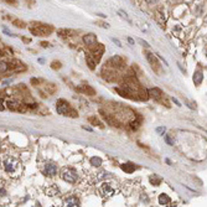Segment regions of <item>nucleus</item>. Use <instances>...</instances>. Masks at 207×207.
Listing matches in <instances>:
<instances>
[{
    "label": "nucleus",
    "instance_id": "f8f14e48",
    "mask_svg": "<svg viewBox=\"0 0 207 207\" xmlns=\"http://www.w3.org/2000/svg\"><path fill=\"white\" fill-rule=\"evenodd\" d=\"M77 91L78 92H81V93H85L86 96H94L96 94V91L91 87V86H81V87H78L77 88Z\"/></svg>",
    "mask_w": 207,
    "mask_h": 207
},
{
    "label": "nucleus",
    "instance_id": "bb28decb",
    "mask_svg": "<svg viewBox=\"0 0 207 207\" xmlns=\"http://www.w3.org/2000/svg\"><path fill=\"white\" fill-rule=\"evenodd\" d=\"M165 141H166L169 145H174V141L170 139V136H169V135H165Z\"/></svg>",
    "mask_w": 207,
    "mask_h": 207
},
{
    "label": "nucleus",
    "instance_id": "9d476101",
    "mask_svg": "<svg viewBox=\"0 0 207 207\" xmlns=\"http://www.w3.org/2000/svg\"><path fill=\"white\" fill-rule=\"evenodd\" d=\"M80 205H81V202L76 196H68L65 200V206L67 207H78Z\"/></svg>",
    "mask_w": 207,
    "mask_h": 207
},
{
    "label": "nucleus",
    "instance_id": "cd10ccee",
    "mask_svg": "<svg viewBox=\"0 0 207 207\" xmlns=\"http://www.w3.org/2000/svg\"><path fill=\"white\" fill-rule=\"evenodd\" d=\"M155 130H156V133H159V134H163V133L165 131V126H159V128H156Z\"/></svg>",
    "mask_w": 207,
    "mask_h": 207
},
{
    "label": "nucleus",
    "instance_id": "c85d7f7f",
    "mask_svg": "<svg viewBox=\"0 0 207 207\" xmlns=\"http://www.w3.org/2000/svg\"><path fill=\"white\" fill-rule=\"evenodd\" d=\"M97 24H98V25H101L102 27H105V29H108V27H109V25H108L107 22H102V21H98Z\"/></svg>",
    "mask_w": 207,
    "mask_h": 207
},
{
    "label": "nucleus",
    "instance_id": "9b49d317",
    "mask_svg": "<svg viewBox=\"0 0 207 207\" xmlns=\"http://www.w3.org/2000/svg\"><path fill=\"white\" fill-rule=\"evenodd\" d=\"M56 172H57L56 165H53V164H47V165H45V170H44V174H45V175H47V176H55Z\"/></svg>",
    "mask_w": 207,
    "mask_h": 207
},
{
    "label": "nucleus",
    "instance_id": "c9c22d12",
    "mask_svg": "<svg viewBox=\"0 0 207 207\" xmlns=\"http://www.w3.org/2000/svg\"><path fill=\"white\" fill-rule=\"evenodd\" d=\"M128 41H129V44H131V45H133V44H134V41H133V40H131V39H130V37H129V39H128Z\"/></svg>",
    "mask_w": 207,
    "mask_h": 207
},
{
    "label": "nucleus",
    "instance_id": "6ab92c4d",
    "mask_svg": "<svg viewBox=\"0 0 207 207\" xmlns=\"http://www.w3.org/2000/svg\"><path fill=\"white\" fill-rule=\"evenodd\" d=\"M102 163H103L102 159L98 158V156H93V158H91V165H93V166H101Z\"/></svg>",
    "mask_w": 207,
    "mask_h": 207
},
{
    "label": "nucleus",
    "instance_id": "20e7f679",
    "mask_svg": "<svg viewBox=\"0 0 207 207\" xmlns=\"http://www.w3.org/2000/svg\"><path fill=\"white\" fill-rule=\"evenodd\" d=\"M17 166H19V161H17L15 158L9 156V158H6V159L4 160V169H5V171L9 172V174H14V172L16 171Z\"/></svg>",
    "mask_w": 207,
    "mask_h": 207
},
{
    "label": "nucleus",
    "instance_id": "1a4fd4ad",
    "mask_svg": "<svg viewBox=\"0 0 207 207\" xmlns=\"http://www.w3.org/2000/svg\"><path fill=\"white\" fill-rule=\"evenodd\" d=\"M83 42L87 45V46H93L97 44V36L94 34H87L83 36Z\"/></svg>",
    "mask_w": 207,
    "mask_h": 207
},
{
    "label": "nucleus",
    "instance_id": "72a5a7b5",
    "mask_svg": "<svg viewBox=\"0 0 207 207\" xmlns=\"http://www.w3.org/2000/svg\"><path fill=\"white\" fill-rule=\"evenodd\" d=\"M6 2H10V4H14V2H16V0H5Z\"/></svg>",
    "mask_w": 207,
    "mask_h": 207
},
{
    "label": "nucleus",
    "instance_id": "b1692460",
    "mask_svg": "<svg viewBox=\"0 0 207 207\" xmlns=\"http://www.w3.org/2000/svg\"><path fill=\"white\" fill-rule=\"evenodd\" d=\"M51 67H52L53 70H60V68H61V62H58V61L52 62V63H51Z\"/></svg>",
    "mask_w": 207,
    "mask_h": 207
},
{
    "label": "nucleus",
    "instance_id": "ddd939ff",
    "mask_svg": "<svg viewBox=\"0 0 207 207\" xmlns=\"http://www.w3.org/2000/svg\"><path fill=\"white\" fill-rule=\"evenodd\" d=\"M148 96L151 97V98H154V99H158V101H159V99L161 98L163 93H161V91H160L159 88H151V90L148 91Z\"/></svg>",
    "mask_w": 207,
    "mask_h": 207
},
{
    "label": "nucleus",
    "instance_id": "423d86ee",
    "mask_svg": "<svg viewBox=\"0 0 207 207\" xmlns=\"http://www.w3.org/2000/svg\"><path fill=\"white\" fill-rule=\"evenodd\" d=\"M99 192H101V195H102L103 197H110V196H113V195L115 194V190H114V187L112 186V184H109V182H103V184L101 185V187H99Z\"/></svg>",
    "mask_w": 207,
    "mask_h": 207
},
{
    "label": "nucleus",
    "instance_id": "7ed1b4c3",
    "mask_svg": "<svg viewBox=\"0 0 207 207\" xmlns=\"http://www.w3.org/2000/svg\"><path fill=\"white\" fill-rule=\"evenodd\" d=\"M61 177H62V180H65L66 182L73 184V182L77 181V177H78V176H77L76 170H73V169H71V168H67V169H63V170H62Z\"/></svg>",
    "mask_w": 207,
    "mask_h": 207
},
{
    "label": "nucleus",
    "instance_id": "4c0bfd02",
    "mask_svg": "<svg viewBox=\"0 0 207 207\" xmlns=\"http://www.w3.org/2000/svg\"><path fill=\"white\" fill-rule=\"evenodd\" d=\"M0 56H2V52H1V51H0Z\"/></svg>",
    "mask_w": 207,
    "mask_h": 207
},
{
    "label": "nucleus",
    "instance_id": "412c9836",
    "mask_svg": "<svg viewBox=\"0 0 207 207\" xmlns=\"http://www.w3.org/2000/svg\"><path fill=\"white\" fill-rule=\"evenodd\" d=\"M7 70H9V65L6 62H0V73L6 72Z\"/></svg>",
    "mask_w": 207,
    "mask_h": 207
},
{
    "label": "nucleus",
    "instance_id": "e433bc0d",
    "mask_svg": "<svg viewBox=\"0 0 207 207\" xmlns=\"http://www.w3.org/2000/svg\"><path fill=\"white\" fill-rule=\"evenodd\" d=\"M4 194H5V191H4V190H0V195L4 196Z\"/></svg>",
    "mask_w": 207,
    "mask_h": 207
},
{
    "label": "nucleus",
    "instance_id": "a211bd4d",
    "mask_svg": "<svg viewBox=\"0 0 207 207\" xmlns=\"http://www.w3.org/2000/svg\"><path fill=\"white\" fill-rule=\"evenodd\" d=\"M86 61H87V65H88V67H90L91 70H94V68H96V62H94V60H93L90 55L86 56Z\"/></svg>",
    "mask_w": 207,
    "mask_h": 207
},
{
    "label": "nucleus",
    "instance_id": "7c9ffc66",
    "mask_svg": "<svg viewBox=\"0 0 207 207\" xmlns=\"http://www.w3.org/2000/svg\"><path fill=\"white\" fill-rule=\"evenodd\" d=\"M139 42H140L143 46H145V47H149V44H148V42H145L144 40H139Z\"/></svg>",
    "mask_w": 207,
    "mask_h": 207
},
{
    "label": "nucleus",
    "instance_id": "39448f33",
    "mask_svg": "<svg viewBox=\"0 0 207 207\" xmlns=\"http://www.w3.org/2000/svg\"><path fill=\"white\" fill-rule=\"evenodd\" d=\"M92 47V50H91V57L94 60V62L96 63H98L99 61H101V58H102V56H103L104 53V46L102 44H98V45H93V46H91Z\"/></svg>",
    "mask_w": 207,
    "mask_h": 207
},
{
    "label": "nucleus",
    "instance_id": "c756f323",
    "mask_svg": "<svg viewBox=\"0 0 207 207\" xmlns=\"http://www.w3.org/2000/svg\"><path fill=\"white\" fill-rule=\"evenodd\" d=\"M112 40H113V42H114V44H117L119 47H122V44H120V41H119V40H117V39H112Z\"/></svg>",
    "mask_w": 207,
    "mask_h": 207
},
{
    "label": "nucleus",
    "instance_id": "f03ea898",
    "mask_svg": "<svg viewBox=\"0 0 207 207\" xmlns=\"http://www.w3.org/2000/svg\"><path fill=\"white\" fill-rule=\"evenodd\" d=\"M56 108H57V112H58L60 114H62V115H67V117H72V118L78 117L77 110H75V109L70 105L68 102H66V101H63V99L57 101Z\"/></svg>",
    "mask_w": 207,
    "mask_h": 207
},
{
    "label": "nucleus",
    "instance_id": "5701e85b",
    "mask_svg": "<svg viewBox=\"0 0 207 207\" xmlns=\"http://www.w3.org/2000/svg\"><path fill=\"white\" fill-rule=\"evenodd\" d=\"M118 14H119V15H122V17H123V19H125V20H128V21H129V22H131V20H130V19H129V16H128V14H126V12H124V11H123V10H119V11H118Z\"/></svg>",
    "mask_w": 207,
    "mask_h": 207
},
{
    "label": "nucleus",
    "instance_id": "473e14b6",
    "mask_svg": "<svg viewBox=\"0 0 207 207\" xmlns=\"http://www.w3.org/2000/svg\"><path fill=\"white\" fill-rule=\"evenodd\" d=\"M158 0H146V2H149V4H155Z\"/></svg>",
    "mask_w": 207,
    "mask_h": 207
},
{
    "label": "nucleus",
    "instance_id": "f257e3e1",
    "mask_svg": "<svg viewBox=\"0 0 207 207\" xmlns=\"http://www.w3.org/2000/svg\"><path fill=\"white\" fill-rule=\"evenodd\" d=\"M30 31L35 36H47L53 31V27L50 26V25H46V24L34 22L32 26L30 27Z\"/></svg>",
    "mask_w": 207,
    "mask_h": 207
},
{
    "label": "nucleus",
    "instance_id": "4468645a",
    "mask_svg": "<svg viewBox=\"0 0 207 207\" xmlns=\"http://www.w3.org/2000/svg\"><path fill=\"white\" fill-rule=\"evenodd\" d=\"M135 169H136V166H135V164H133V163H125V164L122 165V170H124V171L128 172V174H131Z\"/></svg>",
    "mask_w": 207,
    "mask_h": 207
},
{
    "label": "nucleus",
    "instance_id": "f704fd0d",
    "mask_svg": "<svg viewBox=\"0 0 207 207\" xmlns=\"http://www.w3.org/2000/svg\"><path fill=\"white\" fill-rule=\"evenodd\" d=\"M172 101H174V102H175V103L177 104V105H181V104L179 103V101H177V99H175V98H174V99H172Z\"/></svg>",
    "mask_w": 207,
    "mask_h": 207
},
{
    "label": "nucleus",
    "instance_id": "6e6552de",
    "mask_svg": "<svg viewBox=\"0 0 207 207\" xmlns=\"http://www.w3.org/2000/svg\"><path fill=\"white\" fill-rule=\"evenodd\" d=\"M145 57H146V60L149 61V63L151 65L153 70L156 71V72H159V62H158L156 57H155L151 52H145Z\"/></svg>",
    "mask_w": 207,
    "mask_h": 207
},
{
    "label": "nucleus",
    "instance_id": "f3484780",
    "mask_svg": "<svg viewBox=\"0 0 207 207\" xmlns=\"http://www.w3.org/2000/svg\"><path fill=\"white\" fill-rule=\"evenodd\" d=\"M149 181H150L151 185H154V186H159V185L161 184V177L158 176V175H151V176L149 177Z\"/></svg>",
    "mask_w": 207,
    "mask_h": 207
},
{
    "label": "nucleus",
    "instance_id": "2f4dec72",
    "mask_svg": "<svg viewBox=\"0 0 207 207\" xmlns=\"http://www.w3.org/2000/svg\"><path fill=\"white\" fill-rule=\"evenodd\" d=\"M41 45H42L44 47H48V46H50V44H48V42H42Z\"/></svg>",
    "mask_w": 207,
    "mask_h": 207
},
{
    "label": "nucleus",
    "instance_id": "aec40b11",
    "mask_svg": "<svg viewBox=\"0 0 207 207\" xmlns=\"http://www.w3.org/2000/svg\"><path fill=\"white\" fill-rule=\"evenodd\" d=\"M88 122H90L91 124H93V125H97V126H99V128H103V124H102L96 117H90V118H88Z\"/></svg>",
    "mask_w": 207,
    "mask_h": 207
},
{
    "label": "nucleus",
    "instance_id": "0eeeda50",
    "mask_svg": "<svg viewBox=\"0 0 207 207\" xmlns=\"http://www.w3.org/2000/svg\"><path fill=\"white\" fill-rule=\"evenodd\" d=\"M108 65L113 66V67L117 68V70H123V68L125 67V62H124V60H123L120 56H114V57L108 62Z\"/></svg>",
    "mask_w": 207,
    "mask_h": 207
},
{
    "label": "nucleus",
    "instance_id": "2eb2a0df",
    "mask_svg": "<svg viewBox=\"0 0 207 207\" xmlns=\"http://www.w3.org/2000/svg\"><path fill=\"white\" fill-rule=\"evenodd\" d=\"M202 80H204V73H202L201 71H196V72L194 73V82H195V85H196V86L201 85V83H202Z\"/></svg>",
    "mask_w": 207,
    "mask_h": 207
},
{
    "label": "nucleus",
    "instance_id": "4be33fe9",
    "mask_svg": "<svg viewBox=\"0 0 207 207\" xmlns=\"http://www.w3.org/2000/svg\"><path fill=\"white\" fill-rule=\"evenodd\" d=\"M14 25H16V26L20 27V29L26 27V24H25L24 21H21V20H14Z\"/></svg>",
    "mask_w": 207,
    "mask_h": 207
},
{
    "label": "nucleus",
    "instance_id": "393cba45",
    "mask_svg": "<svg viewBox=\"0 0 207 207\" xmlns=\"http://www.w3.org/2000/svg\"><path fill=\"white\" fill-rule=\"evenodd\" d=\"M107 176H109V174H108V172H105V171H102V172H99V174H98V176H97V180L104 179V177H107Z\"/></svg>",
    "mask_w": 207,
    "mask_h": 207
},
{
    "label": "nucleus",
    "instance_id": "dca6fc26",
    "mask_svg": "<svg viewBox=\"0 0 207 207\" xmlns=\"http://www.w3.org/2000/svg\"><path fill=\"white\" fill-rule=\"evenodd\" d=\"M171 202V199L166 195V194H161L160 196H159V204L161 205V206H165V205H169Z\"/></svg>",
    "mask_w": 207,
    "mask_h": 207
},
{
    "label": "nucleus",
    "instance_id": "a878e982",
    "mask_svg": "<svg viewBox=\"0 0 207 207\" xmlns=\"http://www.w3.org/2000/svg\"><path fill=\"white\" fill-rule=\"evenodd\" d=\"M55 191H58L56 186H53V187H52L51 190H47V194H48L50 196H53V195H55Z\"/></svg>",
    "mask_w": 207,
    "mask_h": 207
}]
</instances>
